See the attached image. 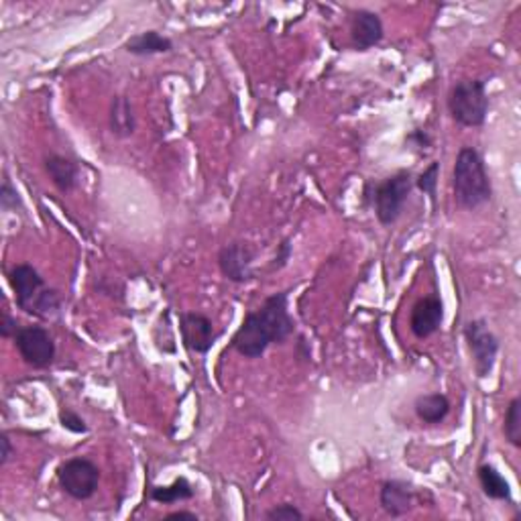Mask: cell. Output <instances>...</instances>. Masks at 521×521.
Returning <instances> with one entry per match:
<instances>
[{"label":"cell","mask_w":521,"mask_h":521,"mask_svg":"<svg viewBox=\"0 0 521 521\" xmlns=\"http://www.w3.org/2000/svg\"><path fill=\"white\" fill-rule=\"evenodd\" d=\"M287 292L269 295L259 310L246 312L230 346L245 359H261L271 344H284L295 333L287 310Z\"/></svg>","instance_id":"cell-1"},{"label":"cell","mask_w":521,"mask_h":521,"mask_svg":"<svg viewBox=\"0 0 521 521\" xmlns=\"http://www.w3.org/2000/svg\"><path fill=\"white\" fill-rule=\"evenodd\" d=\"M454 202L462 210H477L493 200V184L478 149L462 147L452 168Z\"/></svg>","instance_id":"cell-2"},{"label":"cell","mask_w":521,"mask_h":521,"mask_svg":"<svg viewBox=\"0 0 521 521\" xmlns=\"http://www.w3.org/2000/svg\"><path fill=\"white\" fill-rule=\"evenodd\" d=\"M8 284L14 292V302L29 316L52 320L62 312V295L57 289L47 287L41 273L29 263H19L8 271Z\"/></svg>","instance_id":"cell-3"},{"label":"cell","mask_w":521,"mask_h":521,"mask_svg":"<svg viewBox=\"0 0 521 521\" xmlns=\"http://www.w3.org/2000/svg\"><path fill=\"white\" fill-rule=\"evenodd\" d=\"M446 104H449V112L457 125L477 129L485 125L491 101L483 80H458L450 88Z\"/></svg>","instance_id":"cell-4"},{"label":"cell","mask_w":521,"mask_h":521,"mask_svg":"<svg viewBox=\"0 0 521 521\" xmlns=\"http://www.w3.org/2000/svg\"><path fill=\"white\" fill-rule=\"evenodd\" d=\"M413 189V176L410 169L395 171L373 188V208L375 217L383 227H391L401 217L405 202L410 200Z\"/></svg>","instance_id":"cell-5"},{"label":"cell","mask_w":521,"mask_h":521,"mask_svg":"<svg viewBox=\"0 0 521 521\" xmlns=\"http://www.w3.org/2000/svg\"><path fill=\"white\" fill-rule=\"evenodd\" d=\"M57 483L72 499L88 501L94 497L101 485V468L86 457H73L57 468Z\"/></svg>","instance_id":"cell-6"},{"label":"cell","mask_w":521,"mask_h":521,"mask_svg":"<svg viewBox=\"0 0 521 521\" xmlns=\"http://www.w3.org/2000/svg\"><path fill=\"white\" fill-rule=\"evenodd\" d=\"M465 341L468 346L470 359H473L475 375L478 379H487L493 373L495 362H497L499 338L495 336L489 324H487V320L477 318L467 322Z\"/></svg>","instance_id":"cell-7"},{"label":"cell","mask_w":521,"mask_h":521,"mask_svg":"<svg viewBox=\"0 0 521 521\" xmlns=\"http://www.w3.org/2000/svg\"><path fill=\"white\" fill-rule=\"evenodd\" d=\"M13 341L21 359L33 369H47L55 359V341L45 326H21Z\"/></svg>","instance_id":"cell-8"},{"label":"cell","mask_w":521,"mask_h":521,"mask_svg":"<svg viewBox=\"0 0 521 521\" xmlns=\"http://www.w3.org/2000/svg\"><path fill=\"white\" fill-rule=\"evenodd\" d=\"M179 333L181 343H184L189 352L208 354L210 349L222 334V330H217L214 322L200 312H181L179 314Z\"/></svg>","instance_id":"cell-9"},{"label":"cell","mask_w":521,"mask_h":521,"mask_svg":"<svg viewBox=\"0 0 521 521\" xmlns=\"http://www.w3.org/2000/svg\"><path fill=\"white\" fill-rule=\"evenodd\" d=\"M257 253H255L249 243H230L218 251V267L220 273L233 284H246L255 279L253 263Z\"/></svg>","instance_id":"cell-10"},{"label":"cell","mask_w":521,"mask_h":521,"mask_svg":"<svg viewBox=\"0 0 521 521\" xmlns=\"http://www.w3.org/2000/svg\"><path fill=\"white\" fill-rule=\"evenodd\" d=\"M444 304L440 295H426L416 302L410 314V328L420 341L429 338L442 328Z\"/></svg>","instance_id":"cell-11"},{"label":"cell","mask_w":521,"mask_h":521,"mask_svg":"<svg viewBox=\"0 0 521 521\" xmlns=\"http://www.w3.org/2000/svg\"><path fill=\"white\" fill-rule=\"evenodd\" d=\"M385 37V27L381 16L373 11H367V8H361L352 14V24H351V39L352 45L359 49V52H369L375 45H379Z\"/></svg>","instance_id":"cell-12"},{"label":"cell","mask_w":521,"mask_h":521,"mask_svg":"<svg viewBox=\"0 0 521 521\" xmlns=\"http://www.w3.org/2000/svg\"><path fill=\"white\" fill-rule=\"evenodd\" d=\"M379 503L387 516L391 517H403L416 506V491L411 489V485L405 481H397V478H390L381 485V493H379Z\"/></svg>","instance_id":"cell-13"},{"label":"cell","mask_w":521,"mask_h":521,"mask_svg":"<svg viewBox=\"0 0 521 521\" xmlns=\"http://www.w3.org/2000/svg\"><path fill=\"white\" fill-rule=\"evenodd\" d=\"M43 165H45V173L49 176V179H52V184L60 189L62 194H70L78 188L80 168L76 161L70 159V157L52 153L45 157Z\"/></svg>","instance_id":"cell-14"},{"label":"cell","mask_w":521,"mask_h":521,"mask_svg":"<svg viewBox=\"0 0 521 521\" xmlns=\"http://www.w3.org/2000/svg\"><path fill=\"white\" fill-rule=\"evenodd\" d=\"M127 53L137 55V57H151V55H163V53H171L173 52V41L163 35L159 31H143L137 33L125 41L122 45Z\"/></svg>","instance_id":"cell-15"},{"label":"cell","mask_w":521,"mask_h":521,"mask_svg":"<svg viewBox=\"0 0 521 521\" xmlns=\"http://www.w3.org/2000/svg\"><path fill=\"white\" fill-rule=\"evenodd\" d=\"M109 127L114 137L129 139L137 130V114L127 96H114L111 101Z\"/></svg>","instance_id":"cell-16"},{"label":"cell","mask_w":521,"mask_h":521,"mask_svg":"<svg viewBox=\"0 0 521 521\" xmlns=\"http://www.w3.org/2000/svg\"><path fill=\"white\" fill-rule=\"evenodd\" d=\"M477 477H478V485L485 493V497H489L493 501H514V493H511V485L506 477H503L497 468L489 462L485 465H478L477 468Z\"/></svg>","instance_id":"cell-17"},{"label":"cell","mask_w":521,"mask_h":521,"mask_svg":"<svg viewBox=\"0 0 521 521\" xmlns=\"http://www.w3.org/2000/svg\"><path fill=\"white\" fill-rule=\"evenodd\" d=\"M450 408L452 405H450L449 395H444V393L420 395L416 403H413L416 416L424 421V424H429V426L442 424V421L449 418Z\"/></svg>","instance_id":"cell-18"},{"label":"cell","mask_w":521,"mask_h":521,"mask_svg":"<svg viewBox=\"0 0 521 521\" xmlns=\"http://www.w3.org/2000/svg\"><path fill=\"white\" fill-rule=\"evenodd\" d=\"M194 485L186 477H178L171 485H157L151 489V499L161 506H173L179 501L194 499Z\"/></svg>","instance_id":"cell-19"},{"label":"cell","mask_w":521,"mask_h":521,"mask_svg":"<svg viewBox=\"0 0 521 521\" xmlns=\"http://www.w3.org/2000/svg\"><path fill=\"white\" fill-rule=\"evenodd\" d=\"M503 434H506V440L514 446V449H521V397H514L507 405L506 421H503Z\"/></svg>","instance_id":"cell-20"},{"label":"cell","mask_w":521,"mask_h":521,"mask_svg":"<svg viewBox=\"0 0 521 521\" xmlns=\"http://www.w3.org/2000/svg\"><path fill=\"white\" fill-rule=\"evenodd\" d=\"M438 179H440V161H432L428 168L413 179V188L429 198L434 206L438 204Z\"/></svg>","instance_id":"cell-21"},{"label":"cell","mask_w":521,"mask_h":521,"mask_svg":"<svg viewBox=\"0 0 521 521\" xmlns=\"http://www.w3.org/2000/svg\"><path fill=\"white\" fill-rule=\"evenodd\" d=\"M60 426L63 429H68L70 434H76V436H84L90 432V426L86 424V420L80 416V413H76L73 410L70 408H62L60 410Z\"/></svg>","instance_id":"cell-22"},{"label":"cell","mask_w":521,"mask_h":521,"mask_svg":"<svg viewBox=\"0 0 521 521\" xmlns=\"http://www.w3.org/2000/svg\"><path fill=\"white\" fill-rule=\"evenodd\" d=\"M0 208H3V212H13L21 208V196L6 173L3 178V186H0Z\"/></svg>","instance_id":"cell-23"},{"label":"cell","mask_w":521,"mask_h":521,"mask_svg":"<svg viewBox=\"0 0 521 521\" xmlns=\"http://www.w3.org/2000/svg\"><path fill=\"white\" fill-rule=\"evenodd\" d=\"M305 516L300 509L292 503H281V506L271 507L267 514H265V519L269 521H302Z\"/></svg>","instance_id":"cell-24"},{"label":"cell","mask_w":521,"mask_h":521,"mask_svg":"<svg viewBox=\"0 0 521 521\" xmlns=\"http://www.w3.org/2000/svg\"><path fill=\"white\" fill-rule=\"evenodd\" d=\"M292 255H294L292 241H289V238H284L281 245L277 246V255H275V261H273V265H271V271H281L284 267H287Z\"/></svg>","instance_id":"cell-25"},{"label":"cell","mask_w":521,"mask_h":521,"mask_svg":"<svg viewBox=\"0 0 521 521\" xmlns=\"http://www.w3.org/2000/svg\"><path fill=\"white\" fill-rule=\"evenodd\" d=\"M21 322L16 320L11 312L5 310L3 312V322H0V336L3 338H14L16 333H19Z\"/></svg>","instance_id":"cell-26"},{"label":"cell","mask_w":521,"mask_h":521,"mask_svg":"<svg viewBox=\"0 0 521 521\" xmlns=\"http://www.w3.org/2000/svg\"><path fill=\"white\" fill-rule=\"evenodd\" d=\"M405 143L418 147V149H428L429 145H432V137H429L428 130L416 129V130H411L410 135H405Z\"/></svg>","instance_id":"cell-27"},{"label":"cell","mask_w":521,"mask_h":521,"mask_svg":"<svg viewBox=\"0 0 521 521\" xmlns=\"http://www.w3.org/2000/svg\"><path fill=\"white\" fill-rule=\"evenodd\" d=\"M0 449H3V452H0V467H6L8 462H11V458L14 457L11 436H8L6 429L5 432H0Z\"/></svg>","instance_id":"cell-28"},{"label":"cell","mask_w":521,"mask_h":521,"mask_svg":"<svg viewBox=\"0 0 521 521\" xmlns=\"http://www.w3.org/2000/svg\"><path fill=\"white\" fill-rule=\"evenodd\" d=\"M165 519H189V521H198L200 517H198V514H194V511H173V514L165 516Z\"/></svg>","instance_id":"cell-29"}]
</instances>
